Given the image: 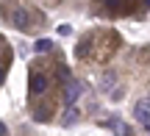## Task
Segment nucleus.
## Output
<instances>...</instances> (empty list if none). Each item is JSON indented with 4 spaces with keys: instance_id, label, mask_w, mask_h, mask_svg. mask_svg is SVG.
<instances>
[{
    "instance_id": "9",
    "label": "nucleus",
    "mask_w": 150,
    "mask_h": 136,
    "mask_svg": "<svg viewBox=\"0 0 150 136\" xmlns=\"http://www.w3.org/2000/svg\"><path fill=\"white\" fill-rule=\"evenodd\" d=\"M106 6L108 8H120V0H106Z\"/></svg>"
},
{
    "instance_id": "7",
    "label": "nucleus",
    "mask_w": 150,
    "mask_h": 136,
    "mask_svg": "<svg viewBox=\"0 0 150 136\" xmlns=\"http://www.w3.org/2000/svg\"><path fill=\"white\" fill-rule=\"evenodd\" d=\"M50 47H53V42H50V39H39V42L33 44V50H36V53H47Z\"/></svg>"
},
{
    "instance_id": "2",
    "label": "nucleus",
    "mask_w": 150,
    "mask_h": 136,
    "mask_svg": "<svg viewBox=\"0 0 150 136\" xmlns=\"http://www.w3.org/2000/svg\"><path fill=\"white\" fill-rule=\"evenodd\" d=\"M47 86H50L47 75H42V72H33V75H31V92H33V94L47 92Z\"/></svg>"
},
{
    "instance_id": "11",
    "label": "nucleus",
    "mask_w": 150,
    "mask_h": 136,
    "mask_svg": "<svg viewBox=\"0 0 150 136\" xmlns=\"http://www.w3.org/2000/svg\"><path fill=\"white\" fill-rule=\"evenodd\" d=\"M142 125H145V128H147V131H150V117H147V120H145V122H142Z\"/></svg>"
},
{
    "instance_id": "3",
    "label": "nucleus",
    "mask_w": 150,
    "mask_h": 136,
    "mask_svg": "<svg viewBox=\"0 0 150 136\" xmlns=\"http://www.w3.org/2000/svg\"><path fill=\"white\" fill-rule=\"evenodd\" d=\"M81 120V111L70 106V109H64V114H61V125H75V122Z\"/></svg>"
},
{
    "instance_id": "1",
    "label": "nucleus",
    "mask_w": 150,
    "mask_h": 136,
    "mask_svg": "<svg viewBox=\"0 0 150 136\" xmlns=\"http://www.w3.org/2000/svg\"><path fill=\"white\" fill-rule=\"evenodd\" d=\"M81 92H83V86H81V81H70V83L64 86V106H67V109L78 103Z\"/></svg>"
},
{
    "instance_id": "12",
    "label": "nucleus",
    "mask_w": 150,
    "mask_h": 136,
    "mask_svg": "<svg viewBox=\"0 0 150 136\" xmlns=\"http://www.w3.org/2000/svg\"><path fill=\"white\" fill-rule=\"evenodd\" d=\"M145 6H147V8H150V0H145Z\"/></svg>"
},
{
    "instance_id": "5",
    "label": "nucleus",
    "mask_w": 150,
    "mask_h": 136,
    "mask_svg": "<svg viewBox=\"0 0 150 136\" xmlns=\"http://www.w3.org/2000/svg\"><path fill=\"white\" fill-rule=\"evenodd\" d=\"M11 20H14L17 28H28V25H31V22H28V11H25V8H14V17H11Z\"/></svg>"
},
{
    "instance_id": "8",
    "label": "nucleus",
    "mask_w": 150,
    "mask_h": 136,
    "mask_svg": "<svg viewBox=\"0 0 150 136\" xmlns=\"http://www.w3.org/2000/svg\"><path fill=\"white\" fill-rule=\"evenodd\" d=\"M56 75H59V81H64V86L72 81V78H70V70H67V67H59V70H56Z\"/></svg>"
},
{
    "instance_id": "13",
    "label": "nucleus",
    "mask_w": 150,
    "mask_h": 136,
    "mask_svg": "<svg viewBox=\"0 0 150 136\" xmlns=\"http://www.w3.org/2000/svg\"><path fill=\"white\" fill-rule=\"evenodd\" d=\"M0 81H3V70H0Z\"/></svg>"
},
{
    "instance_id": "10",
    "label": "nucleus",
    "mask_w": 150,
    "mask_h": 136,
    "mask_svg": "<svg viewBox=\"0 0 150 136\" xmlns=\"http://www.w3.org/2000/svg\"><path fill=\"white\" fill-rule=\"evenodd\" d=\"M0 136H6V122L0 120Z\"/></svg>"
},
{
    "instance_id": "4",
    "label": "nucleus",
    "mask_w": 150,
    "mask_h": 136,
    "mask_svg": "<svg viewBox=\"0 0 150 136\" xmlns=\"http://www.w3.org/2000/svg\"><path fill=\"white\" fill-rule=\"evenodd\" d=\"M147 111H150V97H145V100H139V103L134 106V117H136V120H142V122L147 120Z\"/></svg>"
},
{
    "instance_id": "6",
    "label": "nucleus",
    "mask_w": 150,
    "mask_h": 136,
    "mask_svg": "<svg viewBox=\"0 0 150 136\" xmlns=\"http://www.w3.org/2000/svg\"><path fill=\"white\" fill-rule=\"evenodd\" d=\"M114 83H117V75H114V72H106V75L100 78V89H103V92H111Z\"/></svg>"
}]
</instances>
